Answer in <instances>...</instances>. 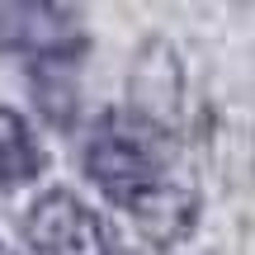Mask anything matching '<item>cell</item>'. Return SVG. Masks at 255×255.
<instances>
[{
    "mask_svg": "<svg viewBox=\"0 0 255 255\" xmlns=\"http://www.w3.org/2000/svg\"><path fill=\"white\" fill-rule=\"evenodd\" d=\"M85 175L100 194L132 218L151 246L170 251L199 222V194L175 151V132L151 109H109L85 137Z\"/></svg>",
    "mask_w": 255,
    "mask_h": 255,
    "instance_id": "cell-1",
    "label": "cell"
},
{
    "mask_svg": "<svg viewBox=\"0 0 255 255\" xmlns=\"http://www.w3.org/2000/svg\"><path fill=\"white\" fill-rule=\"evenodd\" d=\"M85 47V24L81 9L71 5H0V52L5 57H24L38 71H62V66H81Z\"/></svg>",
    "mask_w": 255,
    "mask_h": 255,
    "instance_id": "cell-2",
    "label": "cell"
},
{
    "mask_svg": "<svg viewBox=\"0 0 255 255\" xmlns=\"http://www.w3.org/2000/svg\"><path fill=\"white\" fill-rule=\"evenodd\" d=\"M24 237L38 255H114L104 218L71 189H47L24 218Z\"/></svg>",
    "mask_w": 255,
    "mask_h": 255,
    "instance_id": "cell-3",
    "label": "cell"
},
{
    "mask_svg": "<svg viewBox=\"0 0 255 255\" xmlns=\"http://www.w3.org/2000/svg\"><path fill=\"white\" fill-rule=\"evenodd\" d=\"M38 175H43V146H38L33 128L24 123V114L0 104V194L24 189Z\"/></svg>",
    "mask_w": 255,
    "mask_h": 255,
    "instance_id": "cell-4",
    "label": "cell"
},
{
    "mask_svg": "<svg viewBox=\"0 0 255 255\" xmlns=\"http://www.w3.org/2000/svg\"><path fill=\"white\" fill-rule=\"evenodd\" d=\"M0 255H14V251H9V246H0Z\"/></svg>",
    "mask_w": 255,
    "mask_h": 255,
    "instance_id": "cell-5",
    "label": "cell"
}]
</instances>
